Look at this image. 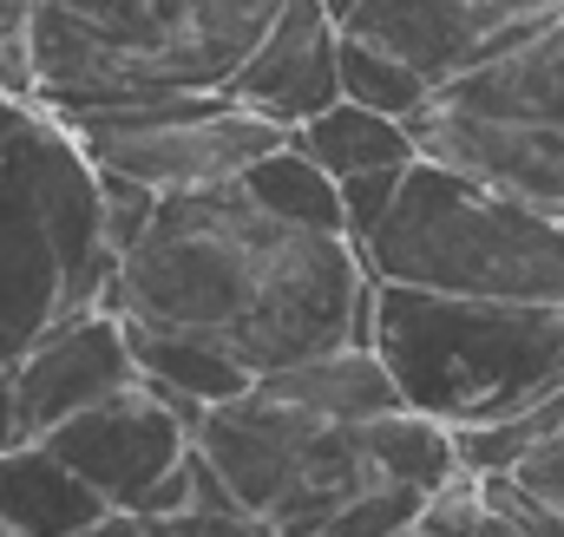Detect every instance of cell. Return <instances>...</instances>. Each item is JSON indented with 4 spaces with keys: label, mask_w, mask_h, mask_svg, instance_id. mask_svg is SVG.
I'll use <instances>...</instances> for the list:
<instances>
[{
    "label": "cell",
    "mask_w": 564,
    "mask_h": 537,
    "mask_svg": "<svg viewBox=\"0 0 564 537\" xmlns=\"http://www.w3.org/2000/svg\"><path fill=\"white\" fill-rule=\"evenodd\" d=\"M368 348L401 406L453 426H486L564 394V302L440 295L375 282Z\"/></svg>",
    "instance_id": "7a4b0ae2"
},
{
    "label": "cell",
    "mask_w": 564,
    "mask_h": 537,
    "mask_svg": "<svg viewBox=\"0 0 564 537\" xmlns=\"http://www.w3.org/2000/svg\"><path fill=\"white\" fill-rule=\"evenodd\" d=\"M26 432H20V413H13V401H7V374H0V452L7 446H20Z\"/></svg>",
    "instance_id": "83f0119b"
},
{
    "label": "cell",
    "mask_w": 564,
    "mask_h": 537,
    "mask_svg": "<svg viewBox=\"0 0 564 537\" xmlns=\"http://www.w3.org/2000/svg\"><path fill=\"white\" fill-rule=\"evenodd\" d=\"M112 263L93 157L59 112L0 92V368L66 315L99 308Z\"/></svg>",
    "instance_id": "277c9868"
},
{
    "label": "cell",
    "mask_w": 564,
    "mask_h": 537,
    "mask_svg": "<svg viewBox=\"0 0 564 537\" xmlns=\"http://www.w3.org/2000/svg\"><path fill=\"white\" fill-rule=\"evenodd\" d=\"M73 537H158V525L139 518V512H106V518H93L86 531H73Z\"/></svg>",
    "instance_id": "4316f807"
},
{
    "label": "cell",
    "mask_w": 564,
    "mask_h": 537,
    "mask_svg": "<svg viewBox=\"0 0 564 537\" xmlns=\"http://www.w3.org/2000/svg\"><path fill=\"white\" fill-rule=\"evenodd\" d=\"M0 374H7V401L20 413V432H26V439L53 432V426L73 419L79 406L106 401V394H119V387L139 381L132 348H126V328H119V315H112L106 302L66 315L59 328H46V335H40L33 348H20Z\"/></svg>",
    "instance_id": "30bf717a"
},
{
    "label": "cell",
    "mask_w": 564,
    "mask_h": 537,
    "mask_svg": "<svg viewBox=\"0 0 564 537\" xmlns=\"http://www.w3.org/2000/svg\"><path fill=\"white\" fill-rule=\"evenodd\" d=\"M282 0H33V99L46 112L224 92Z\"/></svg>",
    "instance_id": "3957f363"
},
{
    "label": "cell",
    "mask_w": 564,
    "mask_h": 537,
    "mask_svg": "<svg viewBox=\"0 0 564 537\" xmlns=\"http://www.w3.org/2000/svg\"><path fill=\"white\" fill-rule=\"evenodd\" d=\"M289 144L308 157V164H322L328 177H355V171H388V164H408L414 157V138L401 119H388V112H368V106H355V99H328L322 112H308Z\"/></svg>",
    "instance_id": "2e32d148"
},
{
    "label": "cell",
    "mask_w": 564,
    "mask_h": 537,
    "mask_svg": "<svg viewBox=\"0 0 564 537\" xmlns=\"http://www.w3.org/2000/svg\"><path fill=\"white\" fill-rule=\"evenodd\" d=\"M479 505L499 518V525H512L519 537H564V518L539 498V492H525L512 472H492V479H479Z\"/></svg>",
    "instance_id": "44dd1931"
},
{
    "label": "cell",
    "mask_w": 564,
    "mask_h": 537,
    "mask_svg": "<svg viewBox=\"0 0 564 537\" xmlns=\"http://www.w3.org/2000/svg\"><path fill=\"white\" fill-rule=\"evenodd\" d=\"M119 328H126V348H132V368H139V381L151 394H164V401H230V394H243L250 387V374L224 354V348H210V341H197V335H171V328H139V321H126L119 315Z\"/></svg>",
    "instance_id": "9a60e30c"
},
{
    "label": "cell",
    "mask_w": 564,
    "mask_h": 537,
    "mask_svg": "<svg viewBox=\"0 0 564 537\" xmlns=\"http://www.w3.org/2000/svg\"><path fill=\"white\" fill-rule=\"evenodd\" d=\"M257 387H263L270 401L308 413V419H328V426H368L375 413L401 406L394 381H388V368L375 361L368 341H355V348H328V354H308V361H295V368H276V374H263Z\"/></svg>",
    "instance_id": "4fadbf2b"
},
{
    "label": "cell",
    "mask_w": 564,
    "mask_h": 537,
    "mask_svg": "<svg viewBox=\"0 0 564 537\" xmlns=\"http://www.w3.org/2000/svg\"><path fill=\"white\" fill-rule=\"evenodd\" d=\"M257 210H270L282 223H302V230H328V237H341V204H335V177L322 171V164H308L289 132L282 144H270L263 157H250L237 177H230Z\"/></svg>",
    "instance_id": "e0dca14e"
},
{
    "label": "cell",
    "mask_w": 564,
    "mask_h": 537,
    "mask_svg": "<svg viewBox=\"0 0 564 537\" xmlns=\"http://www.w3.org/2000/svg\"><path fill=\"white\" fill-rule=\"evenodd\" d=\"M558 7L564 0H355L341 33L388 46L426 86H440L446 73L473 66L479 53H492L499 40H512L519 26H532Z\"/></svg>",
    "instance_id": "8fae6325"
},
{
    "label": "cell",
    "mask_w": 564,
    "mask_h": 537,
    "mask_svg": "<svg viewBox=\"0 0 564 537\" xmlns=\"http://www.w3.org/2000/svg\"><path fill=\"white\" fill-rule=\"evenodd\" d=\"M66 132L93 157V171L132 177L144 190H197L230 184L250 157L282 144V125L243 112L230 92H164L126 106H86L66 112Z\"/></svg>",
    "instance_id": "ba28073f"
},
{
    "label": "cell",
    "mask_w": 564,
    "mask_h": 537,
    "mask_svg": "<svg viewBox=\"0 0 564 537\" xmlns=\"http://www.w3.org/2000/svg\"><path fill=\"white\" fill-rule=\"evenodd\" d=\"M0 92L33 99V0H0Z\"/></svg>",
    "instance_id": "cb8c5ba5"
},
{
    "label": "cell",
    "mask_w": 564,
    "mask_h": 537,
    "mask_svg": "<svg viewBox=\"0 0 564 537\" xmlns=\"http://www.w3.org/2000/svg\"><path fill=\"white\" fill-rule=\"evenodd\" d=\"M414 157L453 164L564 223V7L426 86Z\"/></svg>",
    "instance_id": "8992f818"
},
{
    "label": "cell",
    "mask_w": 564,
    "mask_h": 537,
    "mask_svg": "<svg viewBox=\"0 0 564 537\" xmlns=\"http://www.w3.org/2000/svg\"><path fill=\"white\" fill-rule=\"evenodd\" d=\"M40 446L79 472L112 512H139V498L151 492V479L164 465H177V452L191 446L184 419L164 406V394H151L144 381L106 394V401L79 406L73 419H59L53 432H40Z\"/></svg>",
    "instance_id": "9c48e42d"
},
{
    "label": "cell",
    "mask_w": 564,
    "mask_h": 537,
    "mask_svg": "<svg viewBox=\"0 0 564 537\" xmlns=\"http://www.w3.org/2000/svg\"><path fill=\"white\" fill-rule=\"evenodd\" d=\"M322 7H328V13H335V26H341V20H348V7H355V0H322Z\"/></svg>",
    "instance_id": "f1b7e54d"
},
{
    "label": "cell",
    "mask_w": 564,
    "mask_h": 537,
    "mask_svg": "<svg viewBox=\"0 0 564 537\" xmlns=\"http://www.w3.org/2000/svg\"><path fill=\"white\" fill-rule=\"evenodd\" d=\"M414 512H421V492H414V485L375 479L368 492H355L315 537H401L408 525H414Z\"/></svg>",
    "instance_id": "ffe728a7"
},
{
    "label": "cell",
    "mask_w": 564,
    "mask_h": 537,
    "mask_svg": "<svg viewBox=\"0 0 564 537\" xmlns=\"http://www.w3.org/2000/svg\"><path fill=\"white\" fill-rule=\"evenodd\" d=\"M361 452L375 465V479L388 485H414V492H440L459 479V459H453V432L440 419H426L414 406H388L361 426Z\"/></svg>",
    "instance_id": "ac0fdd59"
},
{
    "label": "cell",
    "mask_w": 564,
    "mask_h": 537,
    "mask_svg": "<svg viewBox=\"0 0 564 537\" xmlns=\"http://www.w3.org/2000/svg\"><path fill=\"white\" fill-rule=\"evenodd\" d=\"M512 479H519L525 492H539V498H545V505L564 518V413L552 419V432H545V439H539L519 465H512Z\"/></svg>",
    "instance_id": "d4e9b609"
},
{
    "label": "cell",
    "mask_w": 564,
    "mask_h": 537,
    "mask_svg": "<svg viewBox=\"0 0 564 537\" xmlns=\"http://www.w3.org/2000/svg\"><path fill=\"white\" fill-rule=\"evenodd\" d=\"M158 537H276L257 512L243 505H224V512H171V518H151Z\"/></svg>",
    "instance_id": "484cf974"
},
{
    "label": "cell",
    "mask_w": 564,
    "mask_h": 537,
    "mask_svg": "<svg viewBox=\"0 0 564 537\" xmlns=\"http://www.w3.org/2000/svg\"><path fill=\"white\" fill-rule=\"evenodd\" d=\"M0 537H20V531H13V525H7V518H0Z\"/></svg>",
    "instance_id": "f546056e"
},
{
    "label": "cell",
    "mask_w": 564,
    "mask_h": 537,
    "mask_svg": "<svg viewBox=\"0 0 564 537\" xmlns=\"http://www.w3.org/2000/svg\"><path fill=\"white\" fill-rule=\"evenodd\" d=\"M106 512L112 505L79 472H66L40 439H20L0 452V518L20 537H73Z\"/></svg>",
    "instance_id": "5bb4252c"
},
{
    "label": "cell",
    "mask_w": 564,
    "mask_h": 537,
    "mask_svg": "<svg viewBox=\"0 0 564 537\" xmlns=\"http://www.w3.org/2000/svg\"><path fill=\"white\" fill-rule=\"evenodd\" d=\"M191 446L224 479V492L257 512L276 537H315L355 492L375 485L361 426H328L270 401L257 381L191 419Z\"/></svg>",
    "instance_id": "52a82bcc"
},
{
    "label": "cell",
    "mask_w": 564,
    "mask_h": 537,
    "mask_svg": "<svg viewBox=\"0 0 564 537\" xmlns=\"http://www.w3.org/2000/svg\"><path fill=\"white\" fill-rule=\"evenodd\" d=\"M335 92L408 125V119L421 112V99H426V79L408 66V59H394L388 46L361 40V33H341V40H335Z\"/></svg>",
    "instance_id": "d6986e66"
},
{
    "label": "cell",
    "mask_w": 564,
    "mask_h": 537,
    "mask_svg": "<svg viewBox=\"0 0 564 537\" xmlns=\"http://www.w3.org/2000/svg\"><path fill=\"white\" fill-rule=\"evenodd\" d=\"M151 204H158V190L99 171V230H106V250H112V256H126V250L139 243V230L151 223Z\"/></svg>",
    "instance_id": "7402d4cb"
},
{
    "label": "cell",
    "mask_w": 564,
    "mask_h": 537,
    "mask_svg": "<svg viewBox=\"0 0 564 537\" xmlns=\"http://www.w3.org/2000/svg\"><path fill=\"white\" fill-rule=\"evenodd\" d=\"M401 171H408V164L335 177V204H341V237H348V243H361V237H368V230L381 223V210L394 204V184H401Z\"/></svg>",
    "instance_id": "603a6c76"
},
{
    "label": "cell",
    "mask_w": 564,
    "mask_h": 537,
    "mask_svg": "<svg viewBox=\"0 0 564 537\" xmlns=\"http://www.w3.org/2000/svg\"><path fill=\"white\" fill-rule=\"evenodd\" d=\"M335 13L322 0H282L276 20L263 26V40L243 53V66L230 73V99L257 119H270L282 132H295L308 112H322L335 92Z\"/></svg>",
    "instance_id": "7c38bea8"
},
{
    "label": "cell",
    "mask_w": 564,
    "mask_h": 537,
    "mask_svg": "<svg viewBox=\"0 0 564 537\" xmlns=\"http://www.w3.org/2000/svg\"><path fill=\"white\" fill-rule=\"evenodd\" d=\"M368 268L348 237L282 223L237 184L164 190L112 263L106 308L224 348L250 381L368 341Z\"/></svg>",
    "instance_id": "6da1fadb"
},
{
    "label": "cell",
    "mask_w": 564,
    "mask_h": 537,
    "mask_svg": "<svg viewBox=\"0 0 564 537\" xmlns=\"http://www.w3.org/2000/svg\"><path fill=\"white\" fill-rule=\"evenodd\" d=\"M368 282L440 288V295H506L564 302V223L492 190L453 164L408 157L394 204L355 243Z\"/></svg>",
    "instance_id": "5b68a950"
}]
</instances>
